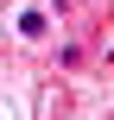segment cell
Wrapping results in <instances>:
<instances>
[{
    "instance_id": "obj_2",
    "label": "cell",
    "mask_w": 114,
    "mask_h": 120,
    "mask_svg": "<svg viewBox=\"0 0 114 120\" xmlns=\"http://www.w3.org/2000/svg\"><path fill=\"white\" fill-rule=\"evenodd\" d=\"M51 6H57V13H63V6H70V0H51Z\"/></svg>"
},
{
    "instance_id": "obj_1",
    "label": "cell",
    "mask_w": 114,
    "mask_h": 120,
    "mask_svg": "<svg viewBox=\"0 0 114 120\" xmlns=\"http://www.w3.org/2000/svg\"><path fill=\"white\" fill-rule=\"evenodd\" d=\"M44 32H51V13L44 6H25L19 13V38H44Z\"/></svg>"
}]
</instances>
